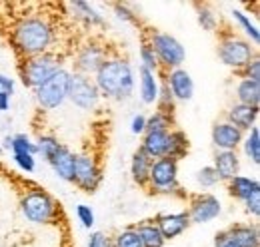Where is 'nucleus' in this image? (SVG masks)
<instances>
[{
	"instance_id": "nucleus-1",
	"label": "nucleus",
	"mask_w": 260,
	"mask_h": 247,
	"mask_svg": "<svg viewBox=\"0 0 260 247\" xmlns=\"http://www.w3.org/2000/svg\"><path fill=\"white\" fill-rule=\"evenodd\" d=\"M10 42L20 60L40 56L54 44V26L44 16H24L12 26Z\"/></svg>"
},
{
	"instance_id": "nucleus-2",
	"label": "nucleus",
	"mask_w": 260,
	"mask_h": 247,
	"mask_svg": "<svg viewBox=\"0 0 260 247\" xmlns=\"http://www.w3.org/2000/svg\"><path fill=\"white\" fill-rule=\"evenodd\" d=\"M92 80L100 92V98L104 96L110 100H128L134 92L132 66L122 58H108L98 68Z\"/></svg>"
},
{
	"instance_id": "nucleus-3",
	"label": "nucleus",
	"mask_w": 260,
	"mask_h": 247,
	"mask_svg": "<svg viewBox=\"0 0 260 247\" xmlns=\"http://www.w3.org/2000/svg\"><path fill=\"white\" fill-rule=\"evenodd\" d=\"M20 212H22V216L26 217V221H30L34 225L54 223L60 216V208H58L56 199L48 191H44L40 187H34V189L26 191L22 195Z\"/></svg>"
},
{
	"instance_id": "nucleus-4",
	"label": "nucleus",
	"mask_w": 260,
	"mask_h": 247,
	"mask_svg": "<svg viewBox=\"0 0 260 247\" xmlns=\"http://www.w3.org/2000/svg\"><path fill=\"white\" fill-rule=\"evenodd\" d=\"M62 68V56L56 52H44L40 56L32 58H24L18 64V74L24 86L36 90L38 86H42L54 72H58Z\"/></svg>"
},
{
	"instance_id": "nucleus-5",
	"label": "nucleus",
	"mask_w": 260,
	"mask_h": 247,
	"mask_svg": "<svg viewBox=\"0 0 260 247\" xmlns=\"http://www.w3.org/2000/svg\"><path fill=\"white\" fill-rule=\"evenodd\" d=\"M148 44L152 46V50L156 54L158 68H164V72L182 68V62L186 58V50L180 44V40H176L172 34L152 30L148 34Z\"/></svg>"
},
{
	"instance_id": "nucleus-6",
	"label": "nucleus",
	"mask_w": 260,
	"mask_h": 247,
	"mask_svg": "<svg viewBox=\"0 0 260 247\" xmlns=\"http://www.w3.org/2000/svg\"><path fill=\"white\" fill-rule=\"evenodd\" d=\"M152 193L158 195H174L180 191L178 185V161L170 157H158L150 166V176H148V185Z\"/></svg>"
},
{
	"instance_id": "nucleus-7",
	"label": "nucleus",
	"mask_w": 260,
	"mask_h": 247,
	"mask_svg": "<svg viewBox=\"0 0 260 247\" xmlns=\"http://www.w3.org/2000/svg\"><path fill=\"white\" fill-rule=\"evenodd\" d=\"M218 58L224 66L240 72L248 62L256 58V48L246 38L228 34L218 44Z\"/></svg>"
},
{
	"instance_id": "nucleus-8",
	"label": "nucleus",
	"mask_w": 260,
	"mask_h": 247,
	"mask_svg": "<svg viewBox=\"0 0 260 247\" xmlns=\"http://www.w3.org/2000/svg\"><path fill=\"white\" fill-rule=\"evenodd\" d=\"M68 80H70V72L60 68L42 86H38L34 92H36V100H38L40 108H44V110L60 108L68 100Z\"/></svg>"
},
{
	"instance_id": "nucleus-9",
	"label": "nucleus",
	"mask_w": 260,
	"mask_h": 247,
	"mask_svg": "<svg viewBox=\"0 0 260 247\" xmlns=\"http://www.w3.org/2000/svg\"><path fill=\"white\" fill-rule=\"evenodd\" d=\"M68 100L78 106L80 110H94L100 104V92L90 76L84 74H70L68 80Z\"/></svg>"
},
{
	"instance_id": "nucleus-10",
	"label": "nucleus",
	"mask_w": 260,
	"mask_h": 247,
	"mask_svg": "<svg viewBox=\"0 0 260 247\" xmlns=\"http://www.w3.org/2000/svg\"><path fill=\"white\" fill-rule=\"evenodd\" d=\"M104 176L98 166L96 157L90 154H78L76 155V170H74V184L78 185L84 193H94Z\"/></svg>"
},
{
	"instance_id": "nucleus-11",
	"label": "nucleus",
	"mask_w": 260,
	"mask_h": 247,
	"mask_svg": "<svg viewBox=\"0 0 260 247\" xmlns=\"http://www.w3.org/2000/svg\"><path fill=\"white\" fill-rule=\"evenodd\" d=\"M186 214L190 223H208L222 214V203L212 193H194L188 201Z\"/></svg>"
},
{
	"instance_id": "nucleus-12",
	"label": "nucleus",
	"mask_w": 260,
	"mask_h": 247,
	"mask_svg": "<svg viewBox=\"0 0 260 247\" xmlns=\"http://www.w3.org/2000/svg\"><path fill=\"white\" fill-rule=\"evenodd\" d=\"M108 60V52L102 44L98 42H86L84 46L78 48L76 52V58H74V66H76V72L78 74H84V76H90V74H96L98 68Z\"/></svg>"
},
{
	"instance_id": "nucleus-13",
	"label": "nucleus",
	"mask_w": 260,
	"mask_h": 247,
	"mask_svg": "<svg viewBox=\"0 0 260 247\" xmlns=\"http://www.w3.org/2000/svg\"><path fill=\"white\" fill-rule=\"evenodd\" d=\"M164 84L172 98L178 102H188L194 96V80L184 68H174L164 72Z\"/></svg>"
},
{
	"instance_id": "nucleus-14",
	"label": "nucleus",
	"mask_w": 260,
	"mask_h": 247,
	"mask_svg": "<svg viewBox=\"0 0 260 247\" xmlns=\"http://www.w3.org/2000/svg\"><path fill=\"white\" fill-rule=\"evenodd\" d=\"M244 134L234 128L230 122H216L212 126V144L216 150L222 152H236V148L242 144Z\"/></svg>"
},
{
	"instance_id": "nucleus-15",
	"label": "nucleus",
	"mask_w": 260,
	"mask_h": 247,
	"mask_svg": "<svg viewBox=\"0 0 260 247\" xmlns=\"http://www.w3.org/2000/svg\"><path fill=\"white\" fill-rule=\"evenodd\" d=\"M154 223L160 229L164 239L170 241V239L182 235L188 229L190 219H188V214L184 210V212H176V214H160V216L154 219Z\"/></svg>"
},
{
	"instance_id": "nucleus-16",
	"label": "nucleus",
	"mask_w": 260,
	"mask_h": 247,
	"mask_svg": "<svg viewBox=\"0 0 260 247\" xmlns=\"http://www.w3.org/2000/svg\"><path fill=\"white\" fill-rule=\"evenodd\" d=\"M260 116V108H254V106H244V104H232L230 110L226 114V122H230L234 128H238L242 134L244 132H250L256 122H258Z\"/></svg>"
},
{
	"instance_id": "nucleus-17",
	"label": "nucleus",
	"mask_w": 260,
	"mask_h": 247,
	"mask_svg": "<svg viewBox=\"0 0 260 247\" xmlns=\"http://www.w3.org/2000/svg\"><path fill=\"white\" fill-rule=\"evenodd\" d=\"M212 168H214V172H216L220 182H230L232 178L240 176V157H238L236 152L216 150Z\"/></svg>"
},
{
	"instance_id": "nucleus-18",
	"label": "nucleus",
	"mask_w": 260,
	"mask_h": 247,
	"mask_svg": "<svg viewBox=\"0 0 260 247\" xmlns=\"http://www.w3.org/2000/svg\"><path fill=\"white\" fill-rule=\"evenodd\" d=\"M50 168L54 170V174L62 180V182H68V184H74V170H76V154L62 146L58 150V154L54 155L50 161Z\"/></svg>"
},
{
	"instance_id": "nucleus-19",
	"label": "nucleus",
	"mask_w": 260,
	"mask_h": 247,
	"mask_svg": "<svg viewBox=\"0 0 260 247\" xmlns=\"http://www.w3.org/2000/svg\"><path fill=\"white\" fill-rule=\"evenodd\" d=\"M228 237L236 243L238 247H258L260 235L258 227L250 225V223H234L226 229Z\"/></svg>"
},
{
	"instance_id": "nucleus-20",
	"label": "nucleus",
	"mask_w": 260,
	"mask_h": 247,
	"mask_svg": "<svg viewBox=\"0 0 260 247\" xmlns=\"http://www.w3.org/2000/svg\"><path fill=\"white\" fill-rule=\"evenodd\" d=\"M166 148H168V132H146L140 144V150L150 159L164 157Z\"/></svg>"
},
{
	"instance_id": "nucleus-21",
	"label": "nucleus",
	"mask_w": 260,
	"mask_h": 247,
	"mask_svg": "<svg viewBox=\"0 0 260 247\" xmlns=\"http://www.w3.org/2000/svg\"><path fill=\"white\" fill-rule=\"evenodd\" d=\"M152 161H154V159H150L140 148L134 152L132 161H130V174H132L134 184H138L140 187H146V185H148V176H150V166H152Z\"/></svg>"
},
{
	"instance_id": "nucleus-22",
	"label": "nucleus",
	"mask_w": 260,
	"mask_h": 247,
	"mask_svg": "<svg viewBox=\"0 0 260 247\" xmlns=\"http://www.w3.org/2000/svg\"><path fill=\"white\" fill-rule=\"evenodd\" d=\"M190 150V142H188V136L182 132V130H170L168 132V148H166V157L174 159V161H180L188 155Z\"/></svg>"
},
{
	"instance_id": "nucleus-23",
	"label": "nucleus",
	"mask_w": 260,
	"mask_h": 247,
	"mask_svg": "<svg viewBox=\"0 0 260 247\" xmlns=\"http://www.w3.org/2000/svg\"><path fill=\"white\" fill-rule=\"evenodd\" d=\"M260 189V182L254 178H246V176H236L228 182V193L238 199V201H246L254 191Z\"/></svg>"
},
{
	"instance_id": "nucleus-24",
	"label": "nucleus",
	"mask_w": 260,
	"mask_h": 247,
	"mask_svg": "<svg viewBox=\"0 0 260 247\" xmlns=\"http://www.w3.org/2000/svg\"><path fill=\"white\" fill-rule=\"evenodd\" d=\"M158 92H160V84L156 72H150L140 66V100L144 104H156Z\"/></svg>"
},
{
	"instance_id": "nucleus-25",
	"label": "nucleus",
	"mask_w": 260,
	"mask_h": 247,
	"mask_svg": "<svg viewBox=\"0 0 260 247\" xmlns=\"http://www.w3.org/2000/svg\"><path fill=\"white\" fill-rule=\"evenodd\" d=\"M134 229L142 241V247H164V243H166V239L162 237V233L154 221H142Z\"/></svg>"
},
{
	"instance_id": "nucleus-26",
	"label": "nucleus",
	"mask_w": 260,
	"mask_h": 247,
	"mask_svg": "<svg viewBox=\"0 0 260 247\" xmlns=\"http://www.w3.org/2000/svg\"><path fill=\"white\" fill-rule=\"evenodd\" d=\"M236 98L238 104L244 106H260V82H252V80H240L236 86Z\"/></svg>"
},
{
	"instance_id": "nucleus-27",
	"label": "nucleus",
	"mask_w": 260,
	"mask_h": 247,
	"mask_svg": "<svg viewBox=\"0 0 260 247\" xmlns=\"http://www.w3.org/2000/svg\"><path fill=\"white\" fill-rule=\"evenodd\" d=\"M72 6V10H76V18H80L86 26H104V18H102V14H98L96 10L88 4V2H72L70 4Z\"/></svg>"
},
{
	"instance_id": "nucleus-28",
	"label": "nucleus",
	"mask_w": 260,
	"mask_h": 247,
	"mask_svg": "<svg viewBox=\"0 0 260 247\" xmlns=\"http://www.w3.org/2000/svg\"><path fill=\"white\" fill-rule=\"evenodd\" d=\"M240 146L244 148L246 157H248L254 166H258L260 163V130H258V126H254V128L244 136V140H242Z\"/></svg>"
},
{
	"instance_id": "nucleus-29",
	"label": "nucleus",
	"mask_w": 260,
	"mask_h": 247,
	"mask_svg": "<svg viewBox=\"0 0 260 247\" xmlns=\"http://www.w3.org/2000/svg\"><path fill=\"white\" fill-rule=\"evenodd\" d=\"M230 14H232V18L236 20V24H238V26L244 30V34L248 36V42H250L252 46H258L260 32H258V26L250 20V16H248V14H244L242 10H232Z\"/></svg>"
},
{
	"instance_id": "nucleus-30",
	"label": "nucleus",
	"mask_w": 260,
	"mask_h": 247,
	"mask_svg": "<svg viewBox=\"0 0 260 247\" xmlns=\"http://www.w3.org/2000/svg\"><path fill=\"white\" fill-rule=\"evenodd\" d=\"M36 150H38V154L42 155L46 161H50L54 155L58 154V150L62 148V144L58 142V138L56 136H50V134H44V136H40L36 142Z\"/></svg>"
},
{
	"instance_id": "nucleus-31",
	"label": "nucleus",
	"mask_w": 260,
	"mask_h": 247,
	"mask_svg": "<svg viewBox=\"0 0 260 247\" xmlns=\"http://www.w3.org/2000/svg\"><path fill=\"white\" fill-rule=\"evenodd\" d=\"M10 150H12V154H26V155H34V157L38 154L36 144H34L26 134L10 136Z\"/></svg>"
},
{
	"instance_id": "nucleus-32",
	"label": "nucleus",
	"mask_w": 260,
	"mask_h": 247,
	"mask_svg": "<svg viewBox=\"0 0 260 247\" xmlns=\"http://www.w3.org/2000/svg\"><path fill=\"white\" fill-rule=\"evenodd\" d=\"M172 124H174L172 116L162 114V112H154L150 118H146V132H170Z\"/></svg>"
},
{
	"instance_id": "nucleus-33",
	"label": "nucleus",
	"mask_w": 260,
	"mask_h": 247,
	"mask_svg": "<svg viewBox=\"0 0 260 247\" xmlns=\"http://www.w3.org/2000/svg\"><path fill=\"white\" fill-rule=\"evenodd\" d=\"M112 247H142V241L134 227H126L116 233V237L112 239Z\"/></svg>"
},
{
	"instance_id": "nucleus-34",
	"label": "nucleus",
	"mask_w": 260,
	"mask_h": 247,
	"mask_svg": "<svg viewBox=\"0 0 260 247\" xmlns=\"http://www.w3.org/2000/svg\"><path fill=\"white\" fill-rule=\"evenodd\" d=\"M140 62H142V68H146L150 72H158V60H156V54H154L152 46L148 44V40H144L140 46Z\"/></svg>"
},
{
	"instance_id": "nucleus-35",
	"label": "nucleus",
	"mask_w": 260,
	"mask_h": 247,
	"mask_svg": "<svg viewBox=\"0 0 260 247\" xmlns=\"http://www.w3.org/2000/svg\"><path fill=\"white\" fill-rule=\"evenodd\" d=\"M174 98H172V94L170 90L166 88V84L160 86V92H158V100H156V106H158V110L156 112H162V114H168V116H172L174 114Z\"/></svg>"
},
{
	"instance_id": "nucleus-36",
	"label": "nucleus",
	"mask_w": 260,
	"mask_h": 247,
	"mask_svg": "<svg viewBox=\"0 0 260 247\" xmlns=\"http://www.w3.org/2000/svg\"><path fill=\"white\" fill-rule=\"evenodd\" d=\"M196 182H198V185H202V187H214L220 180H218V176H216V172H214L212 166H204L202 170H198Z\"/></svg>"
},
{
	"instance_id": "nucleus-37",
	"label": "nucleus",
	"mask_w": 260,
	"mask_h": 247,
	"mask_svg": "<svg viewBox=\"0 0 260 247\" xmlns=\"http://www.w3.org/2000/svg\"><path fill=\"white\" fill-rule=\"evenodd\" d=\"M198 24L204 28V30L212 32L214 28H216V16H214V12L212 10H208L206 6H202L200 10H198Z\"/></svg>"
},
{
	"instance_id": "nucleus-38",
	"label": "nucleus",
	"mask_w": 260,
	"mask_h": 247,
	"mask_svg": "<svg viewBox=\"0 0 260 247\" xmlns=\"http://www.w3.org/2000/svg\"><path fill=\"white\" fill-rule=\"evenodd\" d=\"M76 217H78V221L82 223V227H86V229H90V227L94 225V221H96L94 212L90 210V205H84V203L76 205Z\"/></svg>"
},
{
	"instance_id": "nucleus-39",
	"label": "nucleus",
	"mask_w": 260,
	"mask_h": 247,
	"mask_svg": "<svg viewBox=\"0 0 260 247\" xmlns=\"http://www.w3.org/2000/svg\"><path fill=\"white\" fill-rule=\"evenodd\" d=\"M12 159H14V163H16L24 174H32L34 170H36V157H34V155L12 154Z\"/></svg>"
},
{
	"instance_id": "nucleus-40",
	"label": "nucleus",
	"mask_w": 260,
	"mask_h": 247,
	"mask_svg": "<svg viewBox=\"0 0 260 247\" xmlns=\"http://www.w3.org/2000/svg\"><path fill=\"white\" fill-rule=\"evenodd\" d=\"M240 74H242V78H244V80L260 82V60H258V56H256L254 60L248 62V64L240 70Z\"/></svg>"
},
{
	"instance_id": "nucleus-41",
	"label": "nucleus",
	"mask_w": 260,
	"mask_h": 247,
	"mask_svg": "<svg viewBox=\"0 0 260 247\" xmlns=\"http://www.w3.org/2000/svg\"><path fill=\"white\" fill-rule=\"evenodd\" d=\"M88 247H112V237H108L104 231H92L88 237Z\"/></svg>"
},
{
	"instance_id": "nucleus-42",
	"label": "nucleus",
	"mask_w": 260,
	"mask_h": 247,
	"mask_svg": "<svg viewBox=\"0 0 260 247\" xmlns=\"http://www.w3.org/2000/svg\"><path fill=\"white\" fill-rule=\"evenodd\" d=\"M244 205H246V212L250 214L252 217H260V189L258 191H254L246 201H244Z\"/></svg>"
},
{
	"instance_id": "nucleus-43",
	"label": "nucleus",
	"mask_w": 260,
	"mask_h": 247,
	"mask_svg": "<svg viewBox=\"0 0 260 247\" xmlns=\"http://www.w3.org/2000/svg\"><path fill=\"white\" fill-rule=\"evenodd\" d=\"M114 12H116V16H118L120 20H126V22H138L136 14H134V12H130L126 4H114Z\"/></svg>"
},
{
	"instance_id": "nucleus-44",
	"label": "nucleus",
	"mask_w": 260,
	"mask_h": 247,
	"mask_svg": "<svg viewBox=\"0 0 260 247\" xmlns=\"http://www.w3.org/2000/svg\"><path fill=\"white\" fill-rule=\"evenodd\" d=\"M130 132L136 134V136H142V134L146 132V118H144L142 114H136V116L132 118V122H130Z\"/></svg>"
},
{
	"instance_id": "nucleus-45",
	"label": "nucleus",
	"mask_w": 260,
	"mask_h": 247,
	"mask_svg": "<svg viewBox=\"0 0 260 247\" xmlns=\"http://www.w3.org/2000/svg\"><path fill=\"white\" fill-rule=\"evenodd\" d=\"M214 247H238V245L228 237L226 229H222V231H218L214 235Z\"/></svg>"
},
{
	"instance_id": "nucleus-46",
	"label": "nucleus",
	"mask_w": 260,
	"mask_h": 247,
	"mask_svg": "<svg viewBox=\"0 0 260 247\" xmlns=\"http://www.w3.org/2000/svg\"><path fill=\"white\" fill-rule=\"evenodd\" d=\"M10 110V96L4 92H0V112Z\"/></svg>"
},
{
	"instance_id": "nucleus-47",
	"label": "nucleus",
	"mask_w": 260,
	"mask_h": 247,
	"mask_svg": "<svg viewBox=\"0 0 260 247\" xmlns=\"http://www.w3.org/2000/svg\"><path fill=\"white\" fill-rule=\"evenodd\" d=\"M2 152H4V150H2V146H0V155H2Z\"/></svg>"
}]
</instances>
